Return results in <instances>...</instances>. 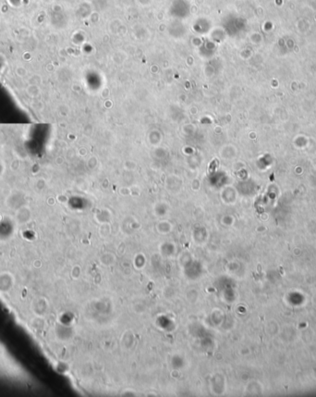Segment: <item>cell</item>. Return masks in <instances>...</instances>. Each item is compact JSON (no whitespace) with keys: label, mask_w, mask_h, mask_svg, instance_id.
Instances as JSON below:
<instances>
[{"label":"cell","mask_w":316,"mask_h":397,"mask_svg":"<svg viewBox=\"0 0 316 397\" xmlns=\"http://www.w3.org/2000/svg\"><path fill=\"white\" fill-rule=\"evenodd\" d=\"M28 94H30L32 96H35L39 94V89L36 85H31L28 88Z\"/></svg>","instance_id":"1"}]
</instances>
